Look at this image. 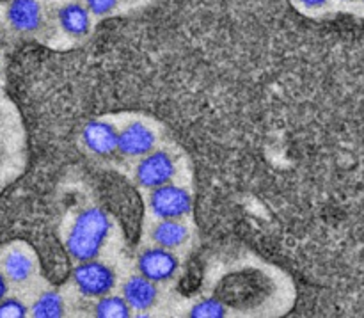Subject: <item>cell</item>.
Returning a JSON list of instances; mask_svg holds the SVG:
<instances>
[{"instance_id": "obj_4", "label": "cell", "mask_w": 364, "mask_h": 318, "mask_svg": "<svg viewBox=\"0 0 364 318\" xmlns=\"http://www.w3.org/2000/svg\"><path fill=\"white\" fill-rule=\"evenodd\" d=\"M174 174H176V164L166 152L146 153L135 167V180L144 189H156L169 184Z\"/></svg>"}, {"instance_id": "obj_17", "label": "cell", "mask_w": 364, "mask_h": 318, "mask_svg": "<svg viewBox=\"0 0 364 318\" xmlns=\"http://www.w3.org/2000/svg\"><path fill=\"white\" fill-rule=\"evenodd\" d=\"M117 6V0H85V7L89 13L96 14V16H105V14L112 13Z\"/></svg>"}, {"instance_id": "obj_20", "label": "cell", "mask_w": 364, "mask_h": 318, "mask_svg": "<svg viewBox=\"0 0 364 318\" xmlns=\"http://www.w3.org/2000/svg\"><path fill=\"white\" fill-rule=\"evenodd\" d=\"M0 2H9V0H0Z\"/></svg>"}, {"instance_id": "obj_13", "label": "cell", "mask_w": 364, "mask_h": 318, "mask_svg": "<svg viewBox=\"0 0 364 318\" xmlns=\"http://www.w3.org/2000/svg\"><path fill=\"white\" fill-rule=\"evenodd\" d=\"M95 315L98 318H128L132 315L130 306L127 301L117 295H102L95 306Z\"/></svg>"}, {"instance_id": "obj_10", "label": "cell", "mask_w": 364, "mask_h": 318, "mask_svg": "<svg viewBox=\"0 0 364 318\" xmlns=\"http://www.w3.org/2000/svg\"><path fill=\"white\" fill-rule=\"evenodd\" d=\"M89 9L82 6L80 2H70L63 6L57 13L59 18V25L66 34L73 36V38H82L91 28V16H89Z\"/></svg>"}, {"instance_id": "obj_9", "label": "cell", "mask_w": 364, "mask_h": 318, "mask_svg": "<svg viewBox=\"0 0 364 318\" xmlns=\"http://www.w3.org/2000/svg\"><path fill=\"white\" fill-rule=\"evenodd\" d=\"M159 297L156 283L146 280L144 276H132L123 285V299L130 306L132 312H148L153 308Z\"/></svg>"}, {"instance_id": "obj_12", "label": "cell", "mask_w": 364, "mask_h": 318, "mask_svg": "<svg viewBox=\"0 0 364 318\" xmlns=\"http://www.w3.org/2000/svg\"><path fill=\"white\" fill-rule=\"evenodd\" d=\"M4 272L7 280L13 283H23L34 272V263L25 253L13 251L4 260Z\"/></svg>"}, {"instance_id": "obj_7", "label": "cell", "mask_w": 364, "mask_h": 318, "mask_svg": "<svg viewBox=\"0 0 364 318\" xmlns=\"http://www.w3.org/2000/svg\"><path fill=\"white\" fill-rule=\"evenodd\" d=\"M156 137L153 130H149L142 123H130L119 132L117 137V152L127 157H144L153 152Z\"/></svg>"}, {"instance_id": "obj_11", "label": "cell", "mask_w": 364, "mask_h": 318, "mask_svg": "<svg viewBox=\"0 0 364 318\" xmlns=\"http://www.w3.org/2000/svg\"><path fill=\"white\" fill-rule=\"evenodd\" d=\"M151 238L156 245L176 249L188 238V228L178 219H160L151 230Z\"/></svg>"}, {"instance_id": "obj_5", "label": "cell", "mask_w": 364, "mask_h": 318, "mask_svg": "<svg viewBox=\"0 0 364 318\" xmlns=\"http://www.w3.org/2000/svg\"><path fill=\"white\" fill-rule=\"evenodd\" d=\"M137 269L139 274L144 276L146 280L153 281V283H166L176 276L180 262H178L176 255L171 253V249L156 245V248H149L139 255Z\"/></svg>"}, {"instance_id": "obj_14", "label": "cell", "mask_w": 364, "mask_h": 318, "mask_svg": "<svg viewBox=\"0 0 364 318\" xmlns=\"http://www.w3.org/2000/svg\"><path fill=\"white\" fill-rule=\"evenodd\" d=\"M31 315L34 318H60L64 317V302L63 297L55 292H46L43 294L34 306L31 308Z\"/></svg>"}, {"instance_id": "obj_16", "label": "cell", "mask_w": 364, "mask_h": 318, "mask_svg": "<svg viewBox=\"0 0 364 318\" xmlns=\"http://www.w3.org/2000/svg\"><path fill=\"white\" fill-rule=\"evenodd\" d=\"M28 308L21 301L13 297H4L0 301V318H23L27 317Z\"/></svg>"}, {"instance_id": "obj_6", "label": "cell", "mask_w": 364, "mask_h": 318, "mask_svg": "<svg viewBox=\"0 0 364 318\" xmlns=\"http://www.w3.org/2000/svg\"><path fill=\"white\" fill-rule=\"evenodd\" d=\"M119 132L107 121H89L82 128V142L91 153L100 157H109L117 152Z\"/></svg>"}, {"instance_id": "obj_8", "label": "cell", "mask_w": 364, "mask_h": 318, "mask_svg": "<svg viewBox=\"0 0 364 318\" xmlns=\"http://www.w3.org/2000/svg\"><path fill=\"white\" fill-rule=\"evenodd\" d=\"M7 21L18 32H36L41 27V7L38 0H9Z\"/></svg>"}, {"instance_id": "obj_3", "label": "cell", "mask_w": 364, "mask_h": 318, "mask_svg": "<svg viewBox=\"0 0 364 318\" xmlns=\"http://www.w3.org/2000/svg\"><path fill=\"white\" fill-rule=\"evenodd\" d=\"M149 206L159 219H181L192 210V196L187 189L169 184L151 189Z\"/></svg>"}, {"instance_id": "obj_21", "label": "cell", "mask_w": 364, "mask_h": 318, "mask_svg": "<svg viewBox=\"0 0 364 318\" xmlns=\"http://www.w3.org/2000/svg\"><path fill=\"white\" fill-rule=\"evenodd\" d=\"M363 2H364V0H363Z\"/></svg>"}, {"instance_id": "obj_2", "label": "cell", "mask_w": 364, "mask_h": 318, "mask_svg": "<svg viewBox=\"0 0 364 318\" xmlns=\"http://www.w3.org/2000/svg\"><path fill=\"white\" fill-rule=\"evenodd\" d=\"M73 283L85 297H102L116 287V274L96 258L78 262L73 270Z\"/></svg>"}, {"instance_id": "obj_18", "label": "cell", "mask_w": 364, "mask_h": 318, "mask_svg": "<svg viewBox=\"0 0 364 318\" xmlns=\"http://www.w3.org/2000/svg\"><path fill=\"white\" fill-rule=\"evenodd\" d=\"M299 2H301L304 7H308V9H318V7L326 6L329 0H299Z\"/></svg>"}, {"instance_id": "obj_19", "label": "cell", "mask_w": 364, "mask_h": 318, "mask_svg": "<svg viewBox=\"0 0 364 318\" xmlns=\"http://www.w3.org/2000/svg\"><path fill=\"white\" fill-rule=\"evenodd\" d=\"M7 295V277L0 272V301Z\"/></svg>"}, {"instance_id": "obj_15", "label": "cell", "mask_w": 364, "mask_h": 318, "mask_svg": "<svg viewBox=\"0 0 364 318\" xmlns=\"http://www.w3.org/2000/svg\"><path fill=\"white\" fill-rule=\"evenodd\" d=\"M192 318H223L226 317V308L219 299H203L188 313Z\"/></svg>"}, {"instance_id": "obj_1", "label": "cell", "mask_w": 364, "mask_h": 318, "mask_svg": "<svg viewBox=\"0 0 364 318\" xmlns=\"http://www.w3.org/2000/svg\"><path fill=\"white\" fill-rule=\"evenodd\" d=\"M109 217L100 208L80 212L68 233V253L77 262L92 260L100 255L109 235Z\"/></svg>"}]
</instances>
